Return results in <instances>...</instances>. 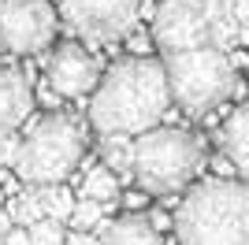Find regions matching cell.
Here are the masks:
<instances>
[{"label": "cell", "instance_id": "6da1fadb", "mask_svg": "<svg viewBox=\"0 0 249 245\" xmlns=\"http://www.w3.org/2000/svg\"><path fill=\"white\" fill-rule=\"evenodd\" d=\"M171 86L160 60L130 56L97 82L89 119L101 134H142L167 115Z\"/></svg>", "mask_w": 249, "mask_h": 245}, {"label": "cell", "instance_id": "7a4b0ae2", "mask_svg": "<svg viewBox=\"0 0 249 245\" xmlns=\"http://www.w3.org/2000/svg\"><path fill=\"white\" fill-rule=\"evenodd\" d=\"M175 234L182 245H249V182L212 178L178 204Z\"/></svg>", "mask_w": 249, "mask_h": 245}, {"label": "cell", "instance_id": "3957f363", "mask_svg": "<svg viewBox=\"0 0 249 245\" xmlns=\"http://www.w3.org/2000/svg\"><path fill=\"white\" fill-rule=\"evenodd\" d=\"M164 71L171 86V101L186 115H208L238 89V71L227 49H216L212 41L197 49L164 52Z\"/></svg>", "mask_w": 249, "mask_h": 245}, {"label": "cell", "instance_id": "277c9868", "mask_svg": "<svg viewBox=\"0 0 249 245\" xmlns=\"http://www.w3.org/2000/svg\"><path fill=\"white\" fill-rule=\"evenodd\" d=\"M205 163V145L190 130L149 126L134 138V178L145 193H178L197 178Z\"/></svg>", "mask_w": 249, "mask_h": 245}, {"label": "cell", "instance_id": "5b68a950", "mask_svg": "<svg viewBox=\"0 0 249 245\" xmlns=\"http://www.w3.org/2000/svg\"><path fill=\"white\" fill-rule=\"evenodd\" d=\"M82 153H86L82 122L71 119V115H49V119H41L22 138L15 171H19L22 182H30V186L63 182L78 167Z\"/></svg>", "mask_w": 249, "mask_h": 245}, {"label": "cell", "instance_id": "8992f818", "mask_svg": "<svg viewBox=\"0 0 249 245\" xmlns=\"http://www.w3.org/2000/svg\"><path fill=\"white\" fill-rule=\"evenodd\" d=\"M56 37V11L49 0H0V49L34 56Z\"/></svg>", "mask_w": 249, "mask_h": 245}, {"label": "cell", "instance_id": "52a82bcc", "mask_svg": "<svg viewBox=\"0 0 249 245\" xmlns=\"http://www.w3.org/2000/svg\"><path fill=\"white\" fill-rule=\"evenodd\" d=\"M60 11L74 34L89 41H115L134 30L142 0H60Z\"/></svg>", "mask_w": 249, "mask_h": 245}, {"label": "cell", "instance_id": "ba28073f", "mask_svg": "<svg viewBox=\"0 0 249 245\" xmlns=\"http://www.w3.org/2000/svg\"><path fill=\"white\" fill-rule=\"evenodd\" d=\"M153 41L164 52H182L208 45L205 0H164L153 15Z\"/></svg>", "mask_w": 249, "mask_h": 245}, {"label": "cell", "instance_id": "9c48e42d", "mask_svg": "<svg viewBox=\"0 0 249 245\" xmlns=\"http://www.w3.org/2000/svg\"><path fill=\"white\" fill-rule=\"evenodd\" d=\"M45 82L60 97H82V93L97 89L101 71H97L93 56L78 45H60V49L49 56V67H45Z\"/></svg>", "mask_w": 249, "mask_h": 245}, {"label": "cell", "instance_id": "30bf717a", "mask_svg": "<svg viewBox=\"0 0 249 245\" xmlns=\"http://www.w3.org/2000/svg\"><path fill=\"white\" fill-rule=\"evenodd\" d=\"M34 108V93L19 71L0 67V130H15Z\"/></svg>", "mask_w": 249, "mask_h": 245}, {"label": "cell", "instance_id": "8fae6325", "mask_svg": "<svg viewBox=\"0 0 249 245\" xmlns=\"http://www.w3.org/2000/svg\"><path fill=\"white\" fill-rule=\"evenodd\" d=\"M219 145L223 156L231 160V167L249 182V108H234L219 130Z\"/></svg>", "mask_w": 249, "mask_h": 245}, {"label": "cell", "instance_id": "7c38bea8", "mask_svg": "<svg viewBox=\"0 0 249 245\" xmlns=\"http://www.w3.org/2000/svg\"><path fill=\"white\" fill-rule=\"evenodd\" d=\"M205 19H208V41L216 49H231L234 41L246 37L238 15H234V0H205Z\"/></svg>", "mask_w": 249, "mask_h": 245}, {"label": "cell", "instance_id": "4fadbf2b", "mask_svg": "<svg viewBox=\"0 0 249 245\" xmlns=\"http://www.w3.org/2000/svg\"><path fill=\"white\" fill-rule=\"evenodd\" d=\"M101 245H164V242L145 215H123V219L108 223V230L101 234Z\"/></svg>", "mask_w": 249, "mask_h": 245}, {"label": "cell", "instance_id": "5bb4252c", "mask_svg": "<svg viewBox=\"0 0 249 245\" xmlns=\"http://www.w3.org/2000/svg\"><path fill=\"white\" fill-rule=\"evenodd\" d=\"M101 156L119 178L134 175V138L130 134H101Z\"/></svg>", "mask_w": 249, "mask_h": 245}, {"label": "cell", "instance_id": "9a60e30c", "mask_svg": "<svg viewBox=\"0 0 249 245\" xmlns=\"http://www.w3.org/2000/svg\"><path fill=\"white\" fill-rule=\"evenodd\" d=\"M78 197H89V201H101V204L119 201V175H115L108 163L89 167L86 178H82V186H78Z\"/></svg>", "mask_w": 249, "mask_h": 245}, {"label": "cell", "instance_id": "2e32d148", "mask_svg": "<svg viewBox=\"0 0 249 245\" xmlns=\"http://www.w3.org/2000/svg\"><path fill=\"white\" fill-rule=\"evenodd\" d=\"M37 197H41L45 215L60 219V223H67V219H71V212H74V193H71L63 182H45V186H37Z\"/></svg>", "mask_w": 249, "mask_h": 245}, {"label": "cell", "instance_id": "e0dca14e", "mask_svg": "<svg viewBox=\"0 0 249 245\" xmlns=\"http://www.w3.org/2000/svg\"><path fill=\"white\" fill-rule=\"evenodd\" d=\"M8 215H11V219H15L19 227H30V223H37V219L45 215L37 190H15V193L8 197Z\"/></svg>", "mask_w": 249, "mask_h": 245}, {"label": "cell", "instance_id": "ac0fdd59", "mask_svg": "<svg viewBox=\"0 0 249 245\" xmlns=\"http://www.w3.org/2000/svg\"><path fill=\"white\" fill-rule=\"evenodd\" d=\"M26 230H30V245H67V230H63V223L52 219V215H41V219L30 223Z\"/></svg>", "mask_w": 249, "mask_h": 245}, {"label": "cell", "instance_id": "d6986e66", "mask_svg": "<svg viewBox=\"0 0 249 245\" xmlns=\"http://www.w3.org/2000/svg\"><path fill=\"white\" fill-rule=\"evenodd\" d=\"M101 219H104V204H101V201H89V197H78L67 223H71L74 230H97V223H101Z\"/></svg>", "mask_w": 249, "mask_h": 245}, {"label": "cell", "instance_id": "ffe728a7", "mask_svg": "<svg viewBox=\"0 0 249 245\" xmlns=\"http://www.w3.org/2000/svg\"><path fill=\"white\" fill-rule=\"evenodd\" d=\"M19 134H11V130H0V167H15V160H19Z\"/></svg>", "mask_w": 249, "mask_h": 245}, {"label": "cell", "instance_id": "44dd1931", "mask_svg": "<svg viewBox=\"0 0 249 245\" xmlns=\"http://www.w3.org/2000/svg\"><path fill=\"white\" fill-rule=\"evenodd\" d=\"M4 245H30V230H26V227H11L8 234H4Z\"/></svg>", "mask_w": 249, "mask_h": 245}, {"label": "cell", "instance_id": "7402d4cb", "mask_svg": "<svg viewBox=\"0 0 249 245\" xmlns=\"http://www.w3.org/2000/svg\"><path fill=\"white\" fill-rule=\"evenodd\" d=\"M67 245H101V238L93 230H74V234H67Z\"/></svg>", "mask_w": 249, "mask_h": 245}, {"label": "cell", "instance_id": "603a6c76", "mask_svg": "<svg viewBox=\"0 0 249 245\" xmlns=\"http://www.w3.org/2000/svg\"><path fill=\"white\" fill-rule=\"evenodd\" d=\"M234 15H238L242 30H249V0H234Z\"/></svg>", "mask_w": 249, "mask_h": 245}, {"label": "cell", "instance_id": "cb8c5ba5", "mask_svg": "<svg viewBox=\"0 0 249 245\" xmlns=\"http://www.w3.org/2000/svg\"><path fill=\"white\" fill-rule=\"evenodd\" d=\"M11 227H15V219H11V215H8V208H0V238L8 234Z\"/></svg>", "mask_w": 249, "mask_h": 245}, {"label": "cell", "instance_id": "d4e9b609", "mask_svg": "<svg viewBox=\"0 0 249 245\" xmlns=\"http://www.w3.org/2000/svg\"><path fill=\"white\" fill-rule=\"evenodd\" d=\"M126 204H130V208H142V204H145V197H142V193H126Z\"/></svg>", "mask_w": 249, "mask_h": 245}, {"label": "cell", "instance_id": "484cf974", "mask_svg": "<svg viewBox=\"0 0 249 245\" xmlns=\"http://www.w3.org/2000/svg\"><path fill=\"white\" fill-rule=\"evenodd\" d=\"M0 197H4V190H0Z\"/></svg>", "mask_w": 249, "mask_h": 245}, {"label": "cell", "instance_id": "4316f807", "mask_svg": "<svg viewBox=\"0 0 249 245\" xmlns=\"http://www.w3.org/2000/svg\"><path fill=\"white\" fill-rule=\"evenodd\" d=\"M0 245H4V238H0Z\"/></svg>", "mask_w": 249, "mask_h": 245}]
</instances>
